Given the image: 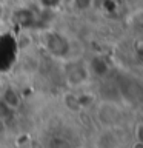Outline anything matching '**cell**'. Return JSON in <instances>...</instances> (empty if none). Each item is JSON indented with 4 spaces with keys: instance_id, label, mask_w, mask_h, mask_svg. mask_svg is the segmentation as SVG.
Here are the masks:
<instances>
[{
    "instance_id": "obj_1",
    "label": "cell",
    "mask_w": 143,
    "mask_h": 148,
    "mask_svg": "<svg viewBox=\"0 0 143 148\" xmlns=\"http://www.w3.org/2000/svg\"><path fill=\"white\" fill-rule=\"evenodd\" d=\"M132 148H143V142H142V140H137V142L132 145Z\"/></svg>"
},
{
    "instance_id": "obj_2",
    "label": "cell",
    "mask_w": 143,
    "mask_h": 148,
    "mask_svg": "<svg viewBox=\"0 0 143 148\" xmlns=\"http://www.w3.org/2000/svg\"><path fill=\"white\" fill-rule=\"evenodd\" d=\"M2 12H3V8H2V5H0V16H2Z\"/></svg>"
}]
</instances>
